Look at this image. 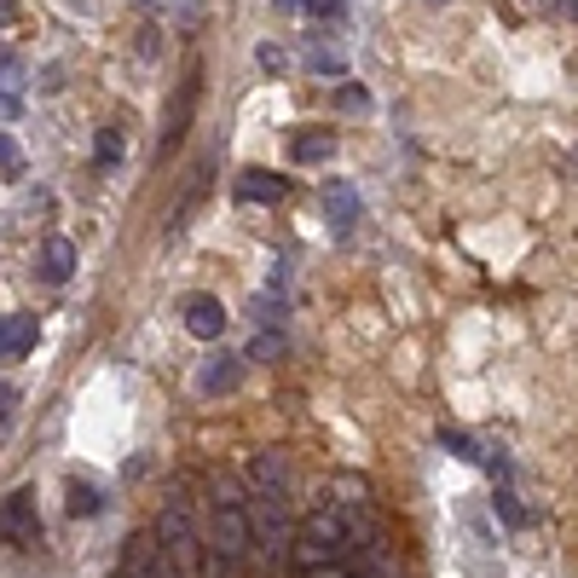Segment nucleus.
<instances>
[{"label":"nucleus","instance_id":"nucleus-1","mask_svg":"<svg viewBox=\"0 0 578 578\" xmlns=\"http://www.w3.org/2000/svg\"><path fill=\"white\" fill-rule=\"evenodd\" d=\"M209 578H238V567L249 561V544H255V526L232 481H214V515H209Z\"/></svg>","mask_w":578,"mask_h":578},{"label":"nucleus","instance_id":"nucleus-2","mask_svg":"<svg viewBox=\"0 0 578 578\" xmlns=\"http://www.w3.org/2000/svg\"><path fill=\"white\" fill-rule=\"evenodd\" d=\"M347 544H354V526H347V515L341 509H313L307 521L295 526V544H290V556H295V567L301 572H318V567H336L341 556H347Z\"/></svg>","mask_w":578,"mask_h":578},{"label":"nucleus","instance_id":"nucleus-3","mask_svg":"<svg viewBox=\"0 0 578 578\" xmlns=\"http://www.w3.org/2000/svg\"><path fill=\"white\" fill-rule=\"evenodd\" d=\"M150 533H157V544L174 556V567H191V561H197V549H203V538H197V521H191V504H186V497L162 504Z\"/></svg>","mask_w":578,"mask_h":578},{"label":"nucleus","instance_id":"nucleus-4","mask_svg":"<svg viewBox=\"0 0 578 578\" xmlns=\"http://www.w3.org/2000/svg\"><path fill=\"white\" fill-rule=\"evenodd\" d=\"M122 578H180V567L157 544V533H134L128 549H122Z\"/></svg>","mask_w":578,"mask_h":578},{"label":"nucleus","instance_id":"nucleus-5","mask_svg":"<svg viewBox=\"0 0 578 578\" xmlns=\"http://www.w3.org/2000/svg\"><path fill=\"white\" fill-rule=\"evenodd\" d=\"M41 538V515H35V492L18 486L0 497V544H35Z\"/></svg>","mask_w":578,"mask_h":578},{"label":"nucleus","instance_id":"nucleus-6","mask_svg":"<svg viewBox=\"0 0 578 578\" xmlns=\"http://www.w3.org/2000/svg\"><path fill=\"white\" fill-rule=\"evenodd\" d=\"M243 481L255 497H284L290 492V463H284V451H255L243 469Z\"/></svg>","mask_w":578,"mask_h":578},{"label":"nucleus","instance_id":"nucleus-7","mask_svg":"<svg viewBox=\"0 0 578 578\" xmlns=\"http://www.w3.org/2000/svg\"><path fill=\"white\" fill-rule=\"evenodd\" d=\"M255 544L266 549V556H284V549L295 544L290 515H284V497H261V509H255Z\"/></svg>","mask_w":578,"mask_h":578},{"label":"nucleus","instance_id":"nucleus-8","mask_svg":"<svg viewBox=\"0 0 578 578\" xmlns=\"http://www.w3.org/2000/svg\"><path fill=\"white\" fill-rule=\"evenodd\" d=\"M180 318H186V330H191L197 341H220V330H225V307H220V295H186Z\"/></svg>","mask_w":578,"mask_h":578},{"label":"nucleus","instance_id":"nucleus-9","mask_svg":"<svg viewBox=\"0 0 578 578\" xmlns=\"http://www.w3.org/2000/svg\"><path fill=\"white\" fill-rule=\"evenodd\" d=\"M290 197V180L284 174H266V168H249L238 180V203H284Z\"/></svg>","mask_w":578,"mask_h":578},{"label":"nucleus","instance_id":"nucleus-10","mask_svg":"<svg viewBox=\"0 0 578 578\" xmlns=\"http://www.w3.org/2000/svg\"><path fill=\"white\" fill-rule=\"evenodd\" d=\"M35 313H12V318H0V359H23V354H35Z\"/></svg>","mask_w":578,"mask_h":578},{"label":"nucleus","instance_id":"nucleus-11","mask_svg":"<svg viewBox=\"0 0 578 578\" xmlns=\"http://www.w3.org/2000/svg\"><path fill=\"white\" fill-rule=\"evenodd\" d=\"M70 272H75V243L70 238H46L41 243V279L46 284H64Z\"/></svg>","mask_w":578,"mask_h":578},{"label":"nucleus","instance_id":"nucleus-12","mask_svg":"<svg viewBox=\"0 0 578 578\" xmlns=\"http://www.w3.org/2000/svg\"><path fill=\"white\" fill-rule=\"evenodd\" d=\"M238 370H243V365H238L232 354H214V359L203 365V376H197V388H203V393H232V388H238Z\"/></svg>","mask_w":578,"mask_h":578},{"label":"nucleus","instance_id":"nucleus-13","mask_svg":"<svg viewBox=\"0 0 578 578\" xmlns=\"http://www.w3.org/2000/svg\"><path fill=\"white\" fill-rule=\"evenodd\" d=\"M324 214H330L336 225H354L359 220V191L341 186V180H330V186H324Z\"/></svg>","mask_w":578,"mask_h":578},{"label":"nucleus","instance_id":"nucleus-14","mask_svg":"<svg viewBox=\"0 0 578 578\" xmlns=\"http://www.w3.org/2000/svg\"><path fill=\"white\" fill-rule=\"evenodd\" d=\"M290 157L295 162H330L336 157V134H295V145H290Z\"/></svg>","mask_w":578,"mask_h":578},{"label":"nucleus","instance_id":"nucleus-15","mask_svg":"<svg viewBox=\"0 0 578 578\" xmlns=\"http://www.w3.org/2000/svg\"><path fill=\"white\" fill-rule=\"evenodd\" d=\"M93 157H98V168H122V157H128V145H122V128H98Z\"/></svg>","mask_w":578,"mask_h":578},{"label":"nucleus","instance_id":"nucleus-16","mask_svg":"<svg viewBox=\"0 0 578 578\" xmlns=\"http://www.w3.org/2000/svg\"><path fill=\"white\" fill-rule=\"evenodd\" d=\"M98 509H105V497H98V486L75 481V486H70V515L82 521V515H98Z\"/></svg>","mask_w":578,"mask_h":578},{"label":"nucleus","instance_id":"nucleus-17","mask_svg":"<svg viewBox=\"0 0 578 578\" xmlns=\"http://www.w3.org/2000/svg\"><path fill=\"white\" fill-rule=\"evenodd\" d=\"M330 492H336L330 509H341V515H359V509H365V486H359V481H336Z\"/></svg>","mask_w":578,"mask_h":578},{"label":"nucleus","instance_id":"nucleus-18","mask_svg":"<svg viewBox=\"0 0 578 578\" xmlns=\"http://www.w3.org/2000/svg\"><path fill=\"white\" fill-rule=\"evenodd\" d=\"M243 359H261V365H266V359H284V336H279V330H261L255 341H249Z\"/></svg>","mask_w":578,"mask_h":578},{"label":"nucleus","instance_id":"nucleus-19","mask_svg":"<svg viewBox=\"0 0 578 578\" xmlns=\"http://www.w3.org/2000/svg\"><path fill=\"white\" fill-rule=\"evenodd\" d=\"M307 64H313V70H324V75H341V70H347V59L336 53V46H313Z\"/></svg>","mask_w":578,"mask_h":578},{"label":"nucleus","instance_id":"nucleus-20","mask_svg":"<svg viewBox=\"0 0 578 578\" xmlns=\"http://www.w3.org/2000/svg\"><path fill=\"white\" fill-rule=\"evenodd\" d=\"M0 174H12V180H18V174H23V150L7 139V134H0Z\"/></svg>","mask_w":578,"mask_h":578},{"label":"nucleus","instance_id":"nucleus-21","mask_svg":"<svg viewBox=\"0 0 578 578\" xmlns=\"http://www.w3.org/2000/svg\"><path fill=\"white\" fill-rule=\"evenodd\" d=\"M18 111H23L18 87H7V82H0V122H18Z\"/></svg>","mask_w":578,"mask_h":578},{"label":"nucleus","instance_id":"nucleus-22","mask_svg":"<svg viewBox=\"0 0 578 578\" xmlns=\"http://www.w3.org/2000/svg\"><path fill=\"white\" fill-rule=\"evenodd\" d=\"M440 440H445V451H458V458H469V463H474V458H481V451H474V445H469L463 434H451V429H445Z\"/></svg>","mask_w":578,"mask_h":578},{"label":"nucleus","instance_id":"nucleus-23","mask_svg":"<svg viewBox=\"0 0 578 578\" xmlns=\"http://www.w3.org/2000/svg\"><path fill=\"white\" fill-rule=\"evenodd\" d=\"M255 59H261V70H284V64H290V59H284V46H261Z\"/></svg>","mask_w":578,"mask_h":578},{"label":"nucleus","instance_id":"nucleus-24","mask_svg":"<svg viewBox=\"0 0 578 578\" xmlns=\"http://www.w3.org/2000/svg\"><path fill=\"white\" fill-rule=\"evenodd\" d=\"M0 23H18V0H0Z\"/></svg>","mask_w":578,"mask_h":578},{"label":"nucleus","instance_id":"nucleus-25","mask_svg":"<svg viewBox=\"0 0 578 578\" xmlns=\"http://www.w3.org/2000/svg\"><path fill=\"white\" fill-rule=\"evenodd\" d=\"M7 406H12V388H7V382H0V417H7Z\"/></svg>","mask_w":578,"mask_h":578},{"label":"nucleus","instance_id":"nucleus-26","mask_svg":"<svg viewBox=\"0 0 578 578\" xmlns=\"http://www.w3.org/2000/svg\"><path fill=\"white\" fill-rule=\"evenodd\" d=\"M272 7H284V12H295V7H301V0H272Z\"/></svg>","mask_w":578,"mask_h":578},{"label":"nucleus","instance_id":"nucleus-27","mask_svg":"<svg viewBox=\"0 0 578 578\" xmlns=\"http://www.w3.org/2000/svg\"><path fill=\"white\" fill-rule=\"evenodd\" d=\"M561 7H567V18H578V0H561Z\"/></svg>","mask_w":578,"mask_h":578},{"label":"nucleus","instance_id":"nucleus-28","mask_svg":"<svg viewBox=\"0 0 578 578\" xmlns=\"http://www.w3.org/2000/svg\"><path fill=\"white\" fill-rule=\"evenodd\" d=\"M429 7H445V0H429Z\"/></svg>","mask_w":578,"mask_h":578},{"label":"nucleus","instance_id":"nucleus-29","mask_svg":"<svg viewBox=\"0 0 578 578\" xmlns=\"http://www.w3.org/2000/svg\"><path fill=\"white\" fill-rule=\"evenodd\" d=\"M145 7H157V0H145Z\"/></svg>","mask_w":578,"mask_h":578}]
</instances>
